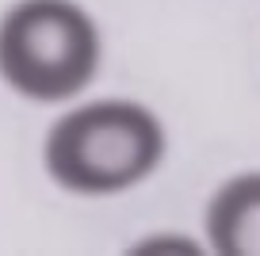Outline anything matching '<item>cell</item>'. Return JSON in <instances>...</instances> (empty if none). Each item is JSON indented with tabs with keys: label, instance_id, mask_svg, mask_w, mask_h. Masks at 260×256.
<instances>
[{
	"label": "cell",
	"instance_id": "obj_1",
	"mask_svg": "<svg viewBox=\"0 0 260 256\" xmlns=\"http://www.w3.org/2000/svg\"><path fill=\"white\" fill-rule=\"evenodd\" d=\"M169 153V130L153 107L126 96L77 104L50 122L42 168L61 191L104 199L146 184Z\"/></svg>",
	"mask_w": 260,
	"mask_h": 256
},
{
	"label": "cell",
	"instance_id": "obj_2",
	"mask_svg": "<svg viewBox=\"0 0 260 256\" xmlns=\"http://www.w3.org/2000/svg\"><path fill=\"white\" fill-rule=\"evenodd\" d=\"M104 35L77 0H16L0 16V80L31 104H69L92 88Z\"/></svg>",
	"mask_w": 260,
	"mask_h": 256
},
{
	"label": "cell",
	"instance_id": "obj_3",
	"mask_svg": "<svg viewBox=\"0 0 260 256\" xmlns=\"http://www.w3.org/2000/svg\"><path fill=\"white\" fill-rule=\"evenodd\" d=\"M203 233L218 256H260V168L214 187L203 210Z\"/></svg>",
	"mask_w": 260,
	"mask_h": 256
}]
</instances>
